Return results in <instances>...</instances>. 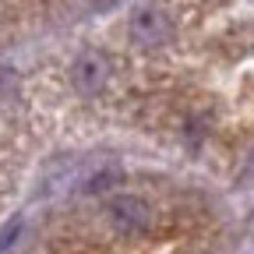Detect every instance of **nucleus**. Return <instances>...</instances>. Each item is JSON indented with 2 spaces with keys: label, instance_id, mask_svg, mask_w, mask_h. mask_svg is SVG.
I'll return each mask as SVG.
<instances>
[{
  "label": "nucleus",
  "instance_id": "f257e3e1",
  "mask_svg": "<svg viewBox=\"0 0 254 254\" xmlns=\"http://www.w3.org/2000/svg\"><path fill=\"white\" fill-rule=\"evenodd\" d=\"M110 222L124 233H138L152 222V208L134 194H120V198L110 201Z\"/></svg>",
  "mask_w": 254,
  "mask_h": 254
},
{
  "label": "nucleus",
  "instance_id": "f03ea898",
  "mask_svg": "<svg viewBox=\"0 0 254 254\" xmlns=\"http://www.w3.org/2000/svg\"><path fill=\"white\" fill-rule=\"evenodd\" d=\"M131 32H134V39H138L141 46H159V43L170 36V21H166L163 11L141 7V11H134V18H131Z\"/></svg>",
  "mask_w": 254,
  "mask_h": 254
},
{
  "label": "nucleus",
  "instance_id": "7ed1b4c3",
  "mask_svg": "<svg viewBox=\"0 0 254 254\" xmlns=\"http://www.w3.org/2000/svg\"><path fill=\"white\" fill-rule=\"evenodd\" d=\"M106 60L99 53H81L74 60V67H71V78H74V88L81 92H95V88H103L106 85Z\"/></svg>",
  "mask_w": 254,
  "mask_h": 254
},
{
  "label": "nucleus",
  "instance_id": "20e7f679",
  "mask_svg": "<svg viewBox=\"0 0 254 254\" xmlns=\"http://www.w3.org/2000/svg\"><path fill=\"white\" fill-rule=\"evenodd\" d=\"M120 180V173H103V177H92L88 184H85V190H92V194H95V190H106V187H113Z\"/></svg>",
  "mask_w": 254,
  "mask_h": 254
},
{
  "label": "nucleus",
  "instance_id": "39448f33",
  "mask_svg": "<svg viewBox=\"0 0 254 254\" xmlns=\"http://www.w3.org/2000/svg\"><path fill=\"white\" fill-rule=\"evenodd\" d=\"M14 237H18V222H14V226H7V230H4V237H0V251H4V247H7V244H11Z\"/></svg>",
  "mask_w": 254,
  "mask_h": 254
}]
</instances>
